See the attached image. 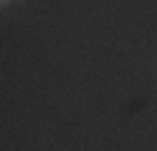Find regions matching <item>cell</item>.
<instances>
[{"mask_svg": "<svg viewBox=\"0 0 157 151\" xmlns=\"http://www.w3.org/2000/svg\"><path fill=\"white\" fill-rule=\"evenodd\" d=\"M10 3H13V0H0V10H3L5 5H10Z\"/></svg>", "mask_w": 157, "mask_h": 151, "instance_id": "1", "label": "cell"}]
</instances>
